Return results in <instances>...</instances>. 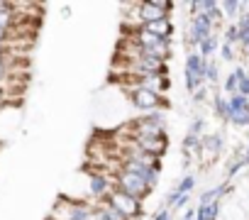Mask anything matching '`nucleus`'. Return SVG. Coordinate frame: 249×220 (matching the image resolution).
Segmentation results:
<instances>
[{
	"mask_svg": "<svg viewBox=\"0 0 249 220\" xmlns=\"http://www.w3.org/2000/svg\"><path fill=\"white\" fill-rule=\"evenodd\" d=\"M127 130L132 132L130 140L166 135V110H154V113H144V115L135 118L132 123H127Z\"/></svg>",
	"mask_w": 249,
	"mask_h": 220,
	"instance_id": "f257e3e1",
	"label": "nucleus"
},
{
	"mask_svg": "<svg viewBox=\"0 0 249 220\" xmlns=\"http://www.w3.org/2000/svg\"><path fill=\"white\" fill-rule=\"evenodd\" d=\"M112 183H115L117 191L127 193V196H132V198H137V201H142V203H144V201L152 196V191H154V188H149L140 176H135V174H130V171H122V169H117V166H115V171H112Z\"/></svg>",
	"mask_w": 249,
	"mask_h": 220,
	"instance_id": "f03ea898",
	"label": "nucleus"
},
{
	"mask_svg": "<svg viewBox=\"0 0 249 220\" xmlns=\"http://www.w3.org/2000/svg\"><path fill=\"white\" fill-rule=\"evenodd\" d=\"M124 93H127V100L132 103V108L142 110V113H154V110L169 108V100L164 98V93H154L147 88H127V86H124Z\"/></svg>",
	"mask_w": 249,
	"mask_h": 220,
	"instance_id": "7ed1b4c3",
	"label": "nucleus"
},
{
	"mask_svg": "<svg viewBox=\"0 0 249 220\" xmlns=\"http://www.w3.org/2000/svg\"><path fill=\"white\" fill-rule=\"evenodd\" d=\"M115 166L122 169V171H130V174L140 176L149 188H157L159 176H161V162H157V164H142V162L130 159V157H120V162H117Z\"/></svg>",
	"mask_w": 249,
	"mask_h": 220,
	"instance_id": "20e7f679",
	"label": "nucleus"
},
{
	"mask_svg": "<svg viewBox=\"0 0 249 220\" xmlns=\"http://www.w3.org/2000/svg\"><path fill=\"white\" fill-rule=\"evenodd\" d=\"M103 203L110 205V208H115V210H120L124 218H130V220H140V218L144 215V203H142V201H137V198H132V196H127V193H122V191H117V188H112V191L105 196Z\"/></svg>",
	"mask_w": 249,
	"mask_h": 220,
	"instance_id": "39448f33",
	"label": "nucleus"
},
{
	"mask_svg": "<svg viewBox=\"0 0 249 220\" xmlns=\"http://www.w3.org/2000/svg\"><path fill=\"white\" fill-rule=\"evenodd\" d=\"M95 215V208L90 203H83V201H69V198H59L52 218L54 220H93Z\"/></svg>",
	"mask_w": 249,
	"mask_h": 220,
	"instance_id": "423d86ee",
	"label": "nucleus"
},
{
	"mask_svg": "<svg viewBox=\"0 0 249 220\" xmlns=\"http://www.w3.org/2000/svg\"><path fill=\"white\" fill-rule=\"evenodd\" d=\"M203 76H205V59L198 52H188L186 64H183V86L188 95H193L200 86H205Z\"/></svg>",
	"mask_w": 249,
	"mask_h": 220,
	"instance_id": "0eeeda50",
	"label": "nucleus"
},
{
	"mask_svg": "<svg viewBox=\"0 0 249 220\" xmlns=\"http://www.w3.org/2000/svg\"><path fill=\"white\" fill-rule=\"evenodd\" d=\"M112 188H115L112 174H105V171H100V169H93V171L88 174V193H90V198H93L95 203H103L105 196H107Z\"/></svg>",
	"mask_w": 249,
	"mask_h": 220,
	"instance_id": "6e6552de",
	"label": "nucleus"
},
{
	"mask_svg": "<svg viewBox=\"0 0 249 220\" xmlns=\"http://www.w3.org/2000/svg\"><path fill=\"white\" fill-rule=\"evenodd\" d=\"M130 145H135L140 152L154 157V159H164L169 152V137L166 135H157V137H137L130 140Z\"/></svg>",
	"mask_w": 249,
	"mask_h": 220,
	"instance_id": "1a4fd4ad",
	"label": "nucleus"
},
{
	"mask_svg": "<svg viewBox=\"0 0 249 220\" xmlns=\"http://www.w3.org/2000/svg\"><path fill=\"white\" fill-rule=\"evenodd\" d=\"M225 149V132L217 130V132H205L203 135V152H200V159L205 162L208 157L210 159H217Z\"/></svg>",
	"mask_w": 249,
	"mask_h": 220,
	"instance_id": "9d476101",
	"label": "nucleus"
},
{
	"mask_svg": "<svg viewBox=\"0 0 249 220\" xmlns=\"http://www.w3.org/2000/svg\"><path fill=\"white\" fill-rule=\"evenodd\" d=\"M220 44H222V42H220V37L213 32L210 37H205V39L198 44V49H196V52H198V54H200L205 61H210V59H213V56L220 52Z\"/></svg>",
	"mask_w": 249,
	"mask_h": 220,
	"instance_id": "9b49d317",
	"label": "nucleus"
},
{
	"mask_svg": "<svg viewBox=\"0 0 249 220\" xmlns=\"http://www.w3.org/2000/svg\"><path fill=\"white\" fill-rule=\"evenodd\" d=\"M222 210V203H208V205H196V220H217Z\"/></svg>",
	"mask_w": 249,
	"mask_h": 220,
	"instance_id": "f8f14e48",
	"label": "nucleus"
},
{
	"mask_svg": "<svg viewBox=\"0 0 249 220\" xmlns=\"http://www.w3.org/2000/svg\"><path fill=\"white\" fill-rule=\"evenodd\" d=\"M247 108H249V98H244V95H239V93L230 95V98H227V118H225V123H227L232 115H237V113H242V110H247Z\"/></svg>",
	"mask_w": 249,
	"mask_h": 220,
	"instance_id": "ddd939ff",
	"label": "nucleus"
},
{
	"mask_svg": "<svg viewBox=\"0 0 249 220\" xmlns=\"http://www.w3.org/2000/svg\"><path fill=\"white\" fill-rule=\"evenodd\" d=\"M239 73H242V66H234L230 73H225V78H222V93L230 98V95H234L237 93V83H239Z\"/></svg>",
	"mask_w": 249,
	"mask_h": 220,
	"instance_id": "4468645a",
	"label": "nucleus"
},
{
	"mask_svg": "<svg viewBox=\"0 0 249 220\" xmlns=\"http://www.w3.org/2000/svg\"><path fill=\"white\" fill-rule=\"evenodd\" d=\"M210 105H213V115L225 123V118H227V95L225 93H213Z\"/></svg>",
	"mask_w": 249,
	"mask_h": 220,
	"instance_id": "2eb2a0df",
	"label": "nucleus"
},
{
	"mask_svg": "<svg viewBox=\"0 0 249 220\" xmlns=\"http://www.w3.org/2000/svg\"><path fill=\"white\" fill-rule=\"evenodd\" d=\"M220 13H222L225 20L237 22V18H239V0H220Z\"/></svg>",
	"mask_w": 249,
	"mask_h": 220,
	"instance_id": "dca6fc26",
	"label": "nucleus"
},
{
	"mask_svg": "<svg viewBox=\"0 0 249 220\" xmlns=\"http://www.w3.org/2000/svg\"><path fill=\"white\" fill-rule=\"evenodd\" d=\"M203 81H205V86H217L220 83V66H217L215 59L205 61V76H203Z\"/></svg>",
	"mask_w": 249,
	"mask_h": 220,
	"instance_id": "f3484780",
	"label": "nucleus"
},
{
	"mask_svg": "<svg viewBox=\"0 0 249 220\" xmlns=\"http://www.w3.org/2000/svg\"><path fill=\"white\" fill-rule=\"evenodd\" d=\"M205 128H208V120H205L203 115H196V118L191 120L186 135H191V137H203V135H205Z\"/></svg>",
	"mask_w": 249,
	"mask_h": 220,
	"instance_id": "a211bd4d",
	"label": "nucleus"
},
{
	"mask_svg": "<svg viewBox=\"0 0 249 220\" xmlns=\"http://www.w3.org/2000/svg\"><path fill=\"white\" fill-rule=\"evenodd\" d=\"M193 188H196V174H183L181 181L176 183V191H178L181 196H191Z\"/></svg>",
	"mask_w": 249,
	"mask_h": 220,
	"instance_id": "6ab92c4d",
	"label": "nucleus"
},
{
	"mask_svg": "<svg viewBox=\"0 0 249 220\" xmlns=\"http://www.w3.org/2000/svg\"><path fill=\"white\" fill-rule=\"evenodd\" d=\"M222 42L230 44V47H239V30H237L234 22H230V25L225 27V32H222Z\"/></svg>",
	"mask_w": 249,
	"mask_h": 220,
	"instance_id": "aec40b11",
	"label": "nucleus"
},
{
	"mask_svg": "<svg viewBox=\"0 0 249 220\" xmlns=\"http://www.w3.org/2000/svg\"><path fill=\"white\" fill-rule=\"evenodd\" d=\"M237 93L249 98V71L247 66H242V73H239V83H237Z\"/></svg>",
	"mask_w": 249,
	"mask_h": 220,
	"instance_id": "412c9836",
	"label": "nucleus"
},
{
	"mask_svg": "<svg viewBox=\"0 0 249 220\" xmlns=\"http://www.w3.org/2000/svg\"><path fill=\"white\" fill-rule=\"evenodd\" d=\"M210 98H208V86H200L193 95H191V103L193 105H200V103H208Z\"/></svg>",
	"mask_w": 249,
	"mask_h": 220,
	"instance_id": "4be33fe9",
	"label": "nucleus"
},
{
	"mask_svg": "<svg viewBox=\"0 0 249 220\" xmlns=\"http://www.w3.org/2000/svg\"><path fill=\"white\" fill-rule=\"evenodd\" d=\"M217 54H220V59H222V61H232V59H234V47H230V44H225V42H222Z\"/></svg>",
	"mask_w": 249,
	"mask_h": 220,
	"instance_id": "5701e85b",
	"label": "nucleus"
},
{
	"mask_svg": "<svg viewBox=\"0 0 249 220\" xmlns=\"http://www.w3.org/2000/svg\"><path fill=\"white\" fill-rule=\"evenodd\" d=\"M152 220H174V210H169L166 205H161V208L152 215Z\"/></svg>",
	"mask_w": 249,
	"mask_h": 220,
	"instance_id": "b1692460",
	"label": "nucleus"
},
{
	"mask_svg": "<svg viewBox=\"0 0 249 220\" xmlns=\"http://www.w3.org/2000/svg\"><path fill=\"white\" fill-rule=\"evenodd\" d=\"M10 42V32L8 30H0V47H5Z\"/></svg>",
	"mask_w": 249,
	"mask_h": 220,
	"instance_id": "393cba45",
	"label": "nucleus"
},
{
	"mask_svg": "<svg viewBox=\"0 0 249 220\" xmlns=\"http://www.w3.org/2000/svg\"><path fill=\"white\" fill-rule=\"evenodd\" d=\"M181 220H196V208H186V213L181 215Z\"/></svg>",
	"mask_w": 249,
	"mask_h": 220,
	"instance_id": "a878e982",
	"label": "nucleus"
},
{
	"mask_svg": "<svg viewBox=\"0 0 249 220\" xmlns=\"http://www.w3.org/2000/svg\"><path fill=\"white\" fill-rule=\"evenodd\" d=\"M5 98H8V91H5V86H3V83H0V105L5 103Z\"/></svg>",
	"mask_w": 249,
	"mask_h": 220,
	"instance_id": "bb28decb",
	"label": "nucleus"
},
{
	"mask_svg": "<svg viewBox=\"0 0 249 220\" xmlns=\"http://www.w3.org/2000/svg\"><path fill=\"white\" fill-rule=\"evenodd\" d=\"M244 162H247V166H249V137H247V142H244Z\"/></svg>",
	"mask_w": 249,
	"mask_h": 220,
	"instance_id": "cd10ccee",
	"label": "nucleus"
}]
</instances>
